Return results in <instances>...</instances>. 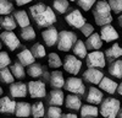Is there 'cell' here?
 <instances>
[{
    "label": "cell",
    "mask_w": 122,
    "mask_h": 118,
    "mask_svg": "<svg viewBox=\"0 0 122 118\" xmlns=\"http://www.w3.org/2000/svg\"><path fill=\"white\" fill-rule=\"evenodd\" d=\"M82 68V62L79 60V58L75 57V55H66L65 60H64V69L72 74V75H77Z\"/></svg>",
    "instance_id": "ba28073f"
},
{
    "label": "cell",
    "mask_w": 122,
    "mask_h": 118,
    "mask_svg": "<svg viewBox=\"0 0 122 118\" xmlns=\"http://www.w3.org/2000/svg\"><path fill=\"white\" fill-rule=\"evenodd\" d=\"M98 85L100 90H103L107 94H115L117 88V83H115L114 80H111L110 77H106V76H103V79L100 80Z\"/></svg>",
    "instance_id": "e0dca14e"
},
{
    "label": "cell",
    "mask_w": 122,
    "mask_h": 118,
    "mask_svg": "<svg viewBox=\"0 0 122 118\" xmlns=\"http://www.w3.org/2000/svg\"><path fill=\"white\" fill-rule=\"evenodd\" d=\"M50 85H51L53 88H61L64 87V84H65V79H64V75L61 71H57V70H54L51 74H50Z\"/></svg>",
    "instance_id": "44dd1931"
},
{
    "label": "cell",
    "mask_w": 122,
    "mask_h": 118,
    "mask_svg": "<svg viewBox=\"0 0 122 118\" xmlns=\"http://www.w3.org/2000/svg\"><path fill=\"white\" fill-rule=\"evenodd\" d=\"M95 7L93 10V16L95 20V24L99 26H104L111 24L112 21V15H111V9L106 0H100L95 1Z\"/></svg>",
    "instance_id": "7a4b0ae2"
},
{
    "label": "cell",
    "mask_w": 122,
    "mask_h": 118,
    "mask_svg": "<svg viewBox=\"0 0 122 118\" xmlns=\"http://www.w3.org/2000/svg\"><path fill=\"white\" fill-rule=\"evenodd\" d=\"M48 64L50 68H60L61 65H62V62H61V58L59 57V54L56 53H50L48 55Z\"/></svg>",
    "instance_id": "e575fe53"
},
{
    "label": "cell",
    "mask_w": 122,
    "mask_h": 118,
    "mask_svg": "<svg viewBox=\"0 0 122 118\" xmlns=\"http://www.w3.org/2000/svg\"><path fill=\"white\" fill-rule=\"evenodd\" d=\"M11 64V59H10V55L6 52H0V69L5 68L7 65Z\"/></svg>",
    "instance_id": "b9f144b4"
},
{
    "label": "cell",
    "mask_w": 122,
    "mask_h": 118,
    "mask_svg": "<svg viewBox=\"0 0 122 118\" xmlns=\"http://www.w3.org/2000/svg\"><path fill=\"white\" fill-rule=\"evenodd\" d=\"M84 44H86L87 49H89V51H97V49H100L101 48L103 41H101L99 33L93 32L89 37H87V42Z\"/></svg>",
    "instance_id": "2e32d148"
},
{
    "label": "cell",
    "mask_w": 122,
    "mask_h": 118,
    "mask_svg": "<svg viewBox=\"0 0 122 118\" xmlns=\"http://www.w3.org/2000/svg\"><path fill=\"white\" fill-rule=\"evenodd\" d=\"M27 90H28L29 96L32 98H43L46 95L45 84L43 81H39V80L29 81L27 85Z\"/></svg>",
    "instance_id": "52a82bcc"
},
{
    "label": "cell",
    "mask_w": 122,
    "mask_h": 118,
    "mask_svg": "<svg viewBox=\"0 0 122 118\" xmlns=\"http://www.w3.org/2000/svg\"><path fill=\"white\" fill-rule=\"evenodd\" d=\"M65 105L68 110H73V111H77L81 108L82 106V101L81 98L78 97V95H68L66 96V100H65Z\"/></svg>",
    "instance_id": "cb8c5ba5"
},
{
    "label": "cell",
    "mask_w": 122,
    "mask_h": 118,
    "mask_svg": "<svg viewBox=\"0 0 122 118\" xmlns=\"http://www.w3.org/2000/svg\"><path fill=\"white\" fill-rule=\"evenodd\" d=\"M88 49L86 47V44L83 43V41H81V39H77V41L75 42L73 44V54L79 58V59H83L86 58V55L88 54Z\"/></svg>",
    "instance_id": "4316f807"
},
{
    "label": "cell",
    "mask_w": 122,
    "mask_h": 118,
    "mask_svg": "<svg viewBox=\"0 0 122 118\" xmlns=\"http://www.w3.org/2000/svg\"><path fill=\"white\" fill-rule=\"evenodd\" d=\"M62 116V111L59 106H50L48 108V112H46V117L48 118H61Z\"/></svg>",
    "instance_id": "f35d334b"
},
{
    "label": "cell",
    "mask_w": 122,
    "mask_h": 118,
    "mask_svg": "<svg viewBox=\"0 0 122 118\" xmlns=\"http://www.w3.org/2000/svg\"><path fill=\"white\" fill-rule=\"evenodd\" d=\"M0 49H1V39H0Z\"/></svg>",
    "instance_id": "f907efd6"
},
{
    "label": "cell",
    "mask_w": 122,
    "mask_h": 118,
    "mask_svg": "<svg viewBox=\"0 0 122 118\" xmlns=\"http://www.w3.org/2000/svg\"><path fill=\"white\" fill-rule=\"evenodd\" d=\"M14 11V5L10 0H0V15H9Z\"/></svg>",
    "instance_id": "d590c367"
},
{
    "label": "cell",
    "mask_w": 122,
    "mask_h": 118,
    "mask_svg": "<svg viewBox=\"0 0 122 118\" xmlns=\"http://www.w3.org/2000/svg\"><path fill=\"white\" fill-rule=\"evenodd\" d=\"M87 58V65L88 68H98V69H103L106 64L105 60V55L103 52L100 51H93L92 53L86 55Z\"/></svg>",
    "instance_id": "8992f818"
},
{
    "label": "cell",
    "mask_w": 122,
    "mask_h": 118,
    "mask_svg": "<svg viewBox=\"0 0 122 118\" xmlns=\"http://www.w3.org/2000/svg\"><path fill=\"white\" fill-rule=\"evenodd\" d=\"M82 118H97L99 114V110L95 105H83L79 108Z\"/></svg>",
    "instance_id": "ffe728a7"
},
{
    "label": "cell",
    "mask_w": 122,
    "mask_h": 118,
    "mask_svg": "<svg viewBox=\"0 0 122 118\" xmlns=\"http://www.w3.org/2000/svg\"><path fill=\"white\" fill-rule=\"evenodd\" d=\"M0 27H3L5 31H12L16 28V22L12 16H5L0 18Z\"/></svg>",
    "instance_id": "f1b7e54d"
},
{
    "label": "cell",
    "mask_w": 122,
    "mask_h": 118,
    "mask_svg": "<svg viewBox=\"0 0 122 118\" xmlns=\"http://www.w3.org/2000/svg\"><path fill=\"white\" fill-rule=\"evenodd\" d=\"M104 74L101 70H99L98 68H88L87 70L83 73V79L86 81L90 83V84H94L98 85L100 83V80L103 79Z\"/></svg>",
    "instance_id": "8fae6325"
},
{
    "label": "cell",
    "mask_w": 122,
    "mask_h": 118,
    "mask_svg": "<svg viewBox=\"0 0 122 118\" xmlns=\"http://www.w3.org/2000/svg\"><path fill=\"white\" fill-rule=\"evenodd\" d=\"M29 14L39 27H49L56 22L53 9L44 4H36L29 7Z\"/></svg>",
    "instance_id": "6da1fadb"
},
{
    "label": "cell",
    "mask_w": 122,
    "mask_h": 118,
    "mask_svg": "<svg viewBox=\"0 0 122 118\" xmlns=\"http://www.w3.org/2000/svg\"><path fill=\"white\" fill-rule=\"evenodd\" d=\"M116 92H118L122 96V81L120 84H117V88H116Z\"/></svg>",
    "instance_id": "bcb514c9"
},
{
    "label": "cell",
    "mask_w": 122,
    "mask_h": 118,
    "mask_svg": "<svg viewBox=\"0 0 122 118\" xmlns=\"http://www.w3.org/2000/svg\"><path fill=\"white\" fill-rule=\"evenodd\" d=\"M0 28H1V27H0Z\"/></svg>",
    "instance_id": "f5cc1de1"
},
{
    "label": "cell",
    "mask_w": 122,
    "mask_h": 118,
    "mask_svg": "<svg viewBox=\"0 0 122 118\" xmlns=\"http://www.w3.org/2000/svg\"><path fill=\"white\" fill-rule=\"evenodd\" d=\"M10 70H11L14 77L16 79H23L26 76V71H25V68L21 63H15L11 65V68H10Z\"/></svg>",
    "instance_id": "1f68e13d"
},
{
    "label": "cell",
    "mask_w": 122,
    "mask_h": 118,
    "mask_svg": "<svg viewBox=\"0 0 122 118\" xmlns=\"http://www.w3.org/2000/svg\"><path fill=\"white\" fill-rule=\"evenodd\" d=\"M27 85L23 83H11L10 85V95L14 98H22L27 96Z\"/></svg>",
    "instance_id": "5bb4252c"
},
{
    "label": "cell",
    "mask_w": 122,
    "mask_h": 118,
    "mask_svg": "<svg viewBox=\"0 0 122 118\" xmlns=\"http://www.w3.org/2000/svg\"><path fill=\"white\" fill-rule=\"evenodd\" d=\"M77 35L72 31H66V30H64V31H61L57 36V48L59 51L61 52H68L71 48L73 47L75 42L77 41Z\"/></svg>",
    "instance_id": "277c9868"
},
{
    "label": "cell",
    "mask_w": 122,
    "mask_h": 118,
    "mask_svg": "<svg viewBox=\"0 0 122 118\" xmlns=\"http://www.w3.org/2000/svg\"><path fill=\"white\" fill-rule=\"evenodd\" d=\"M118 25H120V26L122 27V15H121V16L118 17Z\"/></svg>",
    "instance_id": "7dc6e473"
},
{
    "label": "cell",
    "mask_w": 122,
    "mask_h": 118,
    "mask_svg": "<svg viewBox=\"0 0 122 118\" xmlns=\"http://www.w3.org/2000/svg\"><path fill=\"white\" fill-rule=\"evenodd\" d=\"M14 18L17 21L18 26H21V27H26L30 22L29 21V16H28V14L25 11V10H18V11H16L15 15H14Z\"/></svg>",
    "instance_id": "83f0119b"
},
{
    "label": "cell",
    "mask_w": 122,
    "mask_h": 118,
    "mask_svg": "<svg viewBox=\"0 0 122 118\" xmlns=\"http://www.w3.org/2000/svg\"><path fill=\"white\" fill-rule=\"evenodd\" d=\"M99 105H100L99 113L105 118H116L117 114H118L120 108H121L120 101L117 98H114V97L103 98Z\"/></svg>",
    "instance_id": "3957f363"
},
{
    "label": "cell",
    "mask_w": 122,
    "mask_h": 118,
    "mask_svg": "<svg viewBox=\"0 0 122 118\" xmlns=\"http://www.w3.org/2000/svg\"><path fill=\"white\" fill-rule=\"evenodd\" d=\"M79 30H81V32L83 33V36H86V37H89L92 33L94 32V27L92 26L90 24H87V22H86L82 27H81Z\"/></svg>",
    "instance_id": "7bdbcfd3"
},
{
    "label": "cell",
    "mask_w": 122,
    "mask_h": 118,
    "mask_svg": "<svg viewBox=\"0 0 122 118\" xmlns=\"http://www.w3.org/2000/svg\"><path fill=\"white\" fill-rule=\"evenodd\" d=\"M30 52H32L33 57L34 58H44L46 52H45V48L43 44H40V43H36L33 44V47L30 48Z\"/></svg>",
    "instance_id": "74e56055"
},
{
    "label": "cell",
    "mask_w": 122,
    "mask_h": 118,
    "mask_svg": "<svg viewBox=\"0 0 122 118\" xmlns=\"http://www.w3.org/2000/svg\"><path fill=\"white\" fill-rule=\"evenodd\" d=\"M97 0H77V4L79 7H82L84 11H89L93 7V5L95 4Z\"/></svg>",
    "instance_id": "60d3db41"
},
{
    "label": "cell",
    "mask_w": 122,
    "mask_h": 118,
    "mask_svg": "<svg viewBox=\"0 0 122 118\" xmlns=\"http://www.w3.org/2000/svg\"><path fill=\"white\" fill-rule=\"evenodd\" d=\"M14 80H15V77L7 66L0 69V81H3L4 84H11L14 83Z\"/></svg>",
    "instance_id": "4dcf8cb0"
},
{
    "label": "cell",
    "mask_w": 122,
    "mask_h": 118,
    "mask_svg": "<svg viewBox=\"0 0 122 118\" xmlns=\"http://www.w3.org/2000/svg\"><path fill=\"white\" fill-rule=\"evenodd\" d=\"M65 90L72 92L75 95H84L86 92V86L82 81V79L78 77H68L65 80Z\"/></svg>",
    "instance_id": "5b68a950"
},
{
    "label": "cell",
    "mask_w": 122,
    "mask_h": 118,
    "mask_svg": "<svg viewBox=\"0 0 122 118\" xmlns=\"http://www.w3.org/2000/svg\"><path fill=\"white\" fill-rule=\"evenodd\" d=\"M109 6L115 14L122 12V0H109Z\"/></svg>",
    "instance_id": "ab89813d"
},
{
    "label": "cell",
    "mask_w": 122,
    "mask_h": 118,
    "mask_svg": "<svg viewBox=\"0 0 122 118\" xmlns=\"http://www.w3.org/2000/svg\"><path fill=\"white\" fill-rule=\"evenodd\" d=\"M15 1H16V5H17V6H22V5L29 4L32 0H15Z\"/></svg>",
    "instance_id": "ee69618b"
},
{
    "label": "cell",
    "mask_w": 122,
    "mask_h": 118,
    "mask_svg": "<svg viewBox=\"0 0 122 118\" xmlns=\"http://www.w3.org/2000/svg\"><path fill=\"white\" fill-rule=\"evenodd\" d=\"M101 100H103V92H101L99 88L92 86L88 90V94H87V101H88V103L97 106V105H99L101 102Z\"/></svg>",
    "instance_id": "d6986e66"
},
{
    "label": "cell",
    "mask_w": 122,
    "mask_h": 118,
    "mask_svg": "<svg viewBox=\"0 0 122 118\" xmlns=\"http://www.w3.org/2000/svg\"><path fill=\"white\" fill-rule=\"evenodd\" d=\"M14 113L17 117H22V118L30 116V105L28 102H17Z\"/></svg>",
    "instance_id": "d4e9b609"
},
{
    "label": "cell",
    "mask_w": 122,
    "mask_h": 118,
    "mask_svg": "<svg viewBox=\"0 0 122 118\" xmlns=\"http://www.w3.org/2000/svg\"><path fill=\"white\" fill-rule=\"evenodd\" d=\"M1 95H3V87L0 86V96H1Z\"/></svg>",
    "instance_id": "681fc988"
},
{
    "label": "cell",
    "mask_w": 122,
    "mask_h": 118,
    "mask_svg": "<svg viewBox=\"0 0 122 118\" xmlns=\"http://www.w3.org/2000/svg\"><path fill=\"white\" fill-rule=\"evenodd\" d=\"M61 118H78V117H77V114H75V113H66V114L61 116Z\"/></svg>",
    "instance_id": "f6af8a7d"
},
{
    "label": "cell",
    "mask_w": 122,
    "mask_h": 118,
    "mask_svg": "<svg viewBox=\"0 0 122 118\" xmlns=\"http://www.w3.org/2000/svg\"><path fill=\"white\" fill-rule=\"evenodd\" d=\"M64 92L60 90V88H55V90H51L49 94V100L48 102L50 103V106H62L64 105Z\"/></svg>",
    "instance_id": "ac0fdd59"
},
{
    "label": "cell",
    "mask_w": 122,
    "mask_h": 118,
    "mask_svg": "<svg viewBox=\"0 0 122 118\" xmlns=\"http://www.w3.org/2000/svg\"><path fill=\"white\" fill-rule=\"evenodd\" d=\"M21 37L25 39V41H33L36 38V31L33 27H30L29 25L26 27H22L21 30Z\"/></svg>",
    "instance_id": "d6a6232c"
},
{
    "label": "cell",
    "mask_w": 122,
    "mask_h": 118,
    "mask_svg": "<svg viewBox=\"0 0 122 118\" xmlns=\"http://www.w3.org/2000/svg\"><path fill=\"white\" fill-rule=\"evenodd\" d=\"M15 107H16V102L11 100L10 97L5 96L0 98V113L12 114L15 112Z\"/></svg>",
    "instance_id": "9a60e30c"
},
{
    "label": "cell",
    "mask_w": 122,
    "mask_h": 118,
    "mask_svg": "<svg viewBox=\"0 0 122 118\" xmlns=\"http://www.w3.org/2000/svg\"><path fill=\"white\" fill-rule=\"evenodd\" d=\"M105 58H107L110 62L112 60H116V59L121 58L122 57V48L117 44V43H114L112 47H109L106 51H105Z\"/></svg>",
    "instance_id": "7402d4cb"
},
{
    "label": "cell",
    "mask_w": 122,
    "mask_h": 118,
    "mask_svg": "<svg viewBox=\"0 0 122 118\" xmlns=\"http://www.w3.org/2000/svg\"><path fill=\"white\" fill-rule=\"evenodd\" d=\"M100 38H101V41H105V42H112V41H116V39L118 38V33L114 28V26L107 24V25L101 26Z\"/></svg>",
    "instance_id": "7c38bea8"
},
{
    "label": "cell",
    "mask_w": 122,
    "mask_h": 118,
    "mask_svg": "<svg viewBox=\"0 0 122 118\" xmlns=\"http://www.w3.org/2000/svg\"><path fill=\"white\" fill-rule=\"evenodd\" d=\"M27 73H28L29 76H32V77H39L40 75H43V68H42V65L33 63V64L28 65Z\"/></svg>",
    "instance_id": "836d02e7"
},
{
    "label": "cell",
    "mask_w": 122,
    "mask_h": 118,
    "mask_svg": "<svg viewBox=\"0 0 122 118\" xmlns=\"http://www.w3.org/2000/svg\"><path fill=\"white\" fill-rule=\"evenodd\" d=\"M68 1H75V0H68Z\"/></svg>",
    "instance_id": "816d5d0a"
},
{
    "label": "cell",
    "mask_w": 122,
    "mask_h": 118,
    "mask_svg": "<svg viewBox=\"0 0 122 118\" xmlns=\"http://www.w3.org/2000/svg\"><path fill=\"white\" fill-rule=\"evenodd\" d=\"M17 58H18L20 63H21L23 66H28V65L34 63V57H33L32 52H30L29 49H27V48H23L22 52H20L17 54Z\"/></svg>",
    "instance_id": "603a6c76"
},
{
    "label": "cell",
    "mask_w": 122,
    "mask_h": 118,
    "mask_svg": "<svg viewBox=\"0 0 122 118\" xmlns=\"http://www.w3.org/2000/svg\"><path fill=\"white\" fill-rule=\"evenodd\" d=\"M65 20H66V22L70 26H72L75 28H81L86 24V21H87V18L83 17L82 12H81L79 10H77V9L72 10L70 14H67L66 17H65Z\"/></svg>",
    "instance_id": "9c48e42d"
},
{
    "label": "cell",
    "mask_w": 122,
    "mask_h": 118,
    "mask_svg": "<svg viewBox=\"0 0 122 118\" xmlns=\"http://www.w3.org/2000/svg\"><path fill=\"white\" fill-rule=\"evenodd\" d=\"M53 5H54V9L60 14H65L70 6L68 0H54Z\"/></svg>",
    "instance_id": "8d00e7d4"
},
{
    "label": "cell",
    "mask_w": 122,
    "mask_h": 118,
    "mask_svg": "<svg viewBox=\"0 0 122 118\" xmlns=\"http://www.w3.org/2000/svg\"><path fill=\"white\" fill-rule=\"evenodd\" d=\"M0 39L5 43V46L10 49V51H16L20 47V41L17 36L12 31H4L0 35Z\"/></svg>",
    "instance_id": "30bf717a"
},
{
    "label": "cell",
    "mask_w": 122,
    "mask_h": 118,
    "mask_svg": "<svg viewBox=\"0 0 122 118\" xmlns=\"http://www.w3.org/2000/svg\"><path fill=\"white\" fill-rule=\"evenodd\" d=\"M57 36H59L57 30L55 27H53V26H49L46 30H44V31L42 32V37L44 39V43L48 47H53L54 44H56Z\"/></svg>",
    "instance_id": "4fadbf2b"
},
{
    "label": "cell",
    "mask_w": 122,
    "mask_h": 118,
    "mask_svg": "<svg viewBox=\"0 0 122 118\" xmlns=\"http://www.w3.org/2000/svg\"><path fill=\"white\" fill-rule=\"evenodd\" d=\"M109 73L116 79H122V60L116 59V60L111 62L109 66Z\"/></svg>",
    "instance_id": "484cf974"
},
{
    "label": "cell",
    "mask_w": 122,
    "mask_h": 118,
    "mask_svg": "<svg viewBox=\"0 0 122 118\" xmlns=\"http://www.w3.org/2000/svg\"><path fill=\"white\" fill-rule=\"evenodd\" d=\"M118 118H122V110H121V108H120V111H118Z\"/></svg>",
    "instance_id": "c3c4849f"
},
{
    "label": "cell",
    "mask_w": 122,
    "mask_h": 118,
    "mask_svg": "<svg viewBox=\"0 0 122 118\" xmlns=\"http://www.w3.org/2000/svg\"><path fill=\"white\" fill-rule=\"evenodd\" d=\"M44 105L43 102H36L34 105L30 106V114L33 118H42L44 117Z\"/></svg>",
    "instance_id": "f546056e"
}]
</instances>
